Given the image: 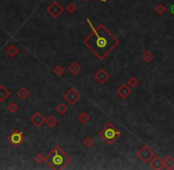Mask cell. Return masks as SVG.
I'll use <instances>...</instances> for the list:
<instances>
[{"instance_id": "obj_8", "label": "cell", "mask_w": 174, "mask_h": 170, "mask_svg": "<svg viewBox=\"0 0 174 170\" xmlns=\"http://www.w3.org/2000/svg\"><path fill=\"white\" fill-rule=\"evenodd\" d=\"M30 122L32 123L34 127H40L45 123V118L40 112H34L32 116L30 117Z\"/></svg>"}, {"instance_id": "obj_16", "label": "cell", "mask_w": 174, "mask_h": 170, "mask_svg": "<svg viewBox=\"0 0 174 170\" xmlns=\"http://www.w3.org/2000/svg\"><path fill=\"white\" fill-rule=\"evenodd\" d=\"M6 52H7V54H9L11 58H14V57L18 54L19 50H18V47H17V46H14V45H11V46H9V47L6 49Z\"/></svg>"}, {"instance_id": "obj_23", "label": "cell", "mask_w": 174, "mask_h": 170, "mask_svg": "<svg viewBox=\"0 0 174 170\" xmlns=\"http://www.w3.org/2000/svg\"><path fill=\"white\" fill-rule=\"evenodd\" d=\"M34 162L36 163H38V164H40V163H43L45 162V156H43L40 152H38V154H36V156H34Z\"/></svg>"}, {"instance_id": "obj_5", "label": "cell", "mask_w": 174, "mask_h": 170, "mask_svg": "<svg viewBox=\"0 0 174 170\" xmlns=\"http://www.w3.org/2000/svg\"><path fill=\"white\" fill-rule=\"evenodd\" d=\"M137 157L144 163H149V161L154 157V151L149 147L143 145L139 151H137Z\"/></svg>"}, {"instance_id": "obj_17", "label": "cell", "mask_w": 174, "mask_h": 170, "mask_svg": "<svg viewBox=\"0 0 174 170\" xmlns=\"http://www.w3.org/2000/svg\"><path fill=\"white\" fill-rule=\"evenodd\" d=\"M45 123L47 124V127H56V124H57V118L54 116L47 117V118H45Z\"/></svg>"}, {"instance_id": "obj_10", "label": "cell", "mask_w": 174, "mask_h": 170, "mask_svg": "<svg viewBox=\"0 0 174 170\" xmlns=\"http://www.w3.org/2000/svg\"><path fill=\"white\" fill-rule=\"evenodd\" d=\"M149 165L152 169H162L163 168V159L160 156H154L149 161Z\"/></svg>"}, {"instance_id": "obj_22", "label": "cell", "mask_w": 174, "mask_h": 170, "mask_svg": "<svg viewBox=\"0 0 174 170\" xmlns=\"http://www.w3.org/2000/svg\"><path fill=\"white\" fill-rule=\"evenodd\" d=\"M7 111H9L10 114H16V112L18 111V105H17L16 103H10V104L7 105Z\"/></svg>"}, {"instance_id": "obj_14", "label": "cell", "mask_w": 174, "mask_h": 170, "mask_svg": "<svg viewBox=\"0 0 174 170\" xmlns=\"http://www.w3.org/2000/svg\"><path fill=\"white\" fill-rule=\"evenodd\" d=\"M9 97H10V91L5 86L0 85V102H5Z\"/></svg>"}, {"instance_id": "obj_11", "label": "cell", "mask_w": 174, "mask_h": 170, "mask_svg": "<svg viewBox=\"0 0 174 170\" xmlns=\"http://www.w3.org/2000/svg\"><path fill=\"white\" fill-rule=\"evenodd\" d=\"M131 93V89L129 85H121L120 87L117 89V95L120 96L121 98H127V97H129Z\"/></svg>"}, {"instance_id": "obj_1", "label": "cell", "mask_w": 174, "mask_h": 170, "mask_svg": "<svg viewBox=\"0 0 174 170\" xmlns=\"http://www.w3.org/2000/svg\"><path fill=\"white\" fill-rule=\"evenodd\" d=\"M87 22L91 29V33L84 39V45L102 60L120 44V40L104 25L95 27L89 18H87Z\"/></svg>"}, {"instance_id": "obj_21", "label": "cell", "mask_w": 174, "mask_h": 170, "mask_svg": "<svg viewBox=\"0 0 174 170\" xmlns=\"http://www.w3.org/2000/svg\"><path fill=\"white\" fill-rule=\"evenodd\" d=\"M54 72L57 74V76H62V74L65 72V69H64L62 65H57V66H54Z\"/></svg>"}, {"instance_id": "obj_27", "label": "cell", "mask_w": 174, "mask_h": 170, "mask_svg": "<svg viewBox=\"0 0 174 170\" xmlns=\"http://www.w3.org/2000/svg\"><path fill=\"white\" fill-rule=\"evenodd\" d=\"M65 11L68 12V13L72 14V13L76 11V5H75V4H69V5L65 7Z\"/></svg>"}, {"instance_id": "obj_6", "label": "cell", "mask_w": 174, "mask_h": 170, "mask_svg": "<svg viewBox=\"0 0 174 170\" xmlns=\"http://www.w3.org/2000/svg\"><path fill=\"white\" fill-rule=\"evenodd\" d=\"M64 98H65V100L70 105H75L77 102L79 100V98H81V93L77 91L75 87H71L65 93Z\"/></svg>"}, {"instance_id": "obj_13", "label": "cell", "mask_w": 174, "mask_h": 170, "mask_svg": "<svg viewBox=\"0 0 174 170\" xmlns=\"http://www.w3.org/2000/svg\"><path fill=\"white\" fill-rule=\"evenodd\" d=\"M163 168H166V169H173L174 168V158L172 156L168 155L163 159Z\"/></svg>"}, {"instance_id": "obj_12", "label": "cell", "mask_w": 174, "mask_h": 170, "mask_svg": "<svg viewBox=\"0 0 174 170\" xmlns=\"http://www.w3.org/2000/svg\"><path fill=\"white\" fill-rule=\"evenodd\" d=\"M82 70V67H81V65L78 63H76V62H74V63H71L70 65H69V67H68V71L70 72L71 74H77L79 71Z\"/></svg>"}, {"instance_id": "obj_19", "label": "cell", "mask_w": 174, "mask_h": 170, "mask_svg": "<svg viewBox=\"0 0 174 170\" xmlns=\"http://www.w3.org/2000/svg\"><path fill=\"white\" fill-rule=\"evenodd\" d=\"M78 119H79V122L82 123V124H85L89 122V119H90V117L88 115L87 112H81L79 114V117H78Z\"/></svg>"}, {"instance_id": "obj_29", "label": "cell", "mask_w": 174, "mask_h": 170, "mask_svg": "<svg viewBox=\"0 0 174 170\" xmlns=\"http://www.w3.org/2000/svg\"><path fill=\"white\" fill-rule=\"evenodd\" d=\"M82 1H84V2H85V1H88V0H82ZM97 1H101V2H107V0H97Z\"/></svg>"}, {"instance_id": "obj_25", "label": "cell", "mask_w": 174, "mask_h": 170, "mask_svg": "<svg viewBox=\"0 0 174 170\" xmlns=\"http://www.w3.org/2000/svg\"><path fill=\"white\" fill-rule=\"evenodd\" d=\"M94 144H95V141H94L91 137H88V138L84 139V145H85L87 148H91V147H94Z\"/></svg>"}, {"instance_id": "obj_2", "label": "cell", "mask_w": 174, "mask_h": 170, "mask_svg": "<svg viewBox=\"0 0 174 170\" xmlns=\"http://www.w3.org/2000/svg\"><path fill=\"white\" fill-rule=\"evenodd\" d=\"M45 162L52 169H63L71 162V157L59 147L56 148L45 157Z\"/></svg>"}, {"instance_id": "obj_7", "label": "cell", "mask_w": 174, "mask_h": 170, "mask_svg": "<svg viewBox=\"0 0 174 170\" xmlns=\"http://www.w3.org/2000/svg\"><path fill=\"white\" fill-rule=\"evenodd\" d=\"M46 11L49 12V14H50L52 18H58V17L64 12V8L62 7V5H61L59 2L54 1V2L46 8Z\"/></svg>"}, {"instance_id": "obj_28", "label": "cell", "mask_w": 174, "mask_h": 170, "mask_svg": "<svg viewBox=\"0 0 174 170\" xmlns=\"http://www.w3.org/2000/svg\"><path fill=\"white\" fill-rule=\"evenodd\" d=\"M169 11H171V13H172V14H174V5H172V6L169 7Z\"/></svg>"}, {"instance_id": "obj_4", "label": "cell", "mask_w": 174, "mask_h": 170, "mask_svg": "<svg viewBox=\"0 0 174 170\" xmlns=\"http://www.w3.org/2000/svg\"><path fill=\"white\" fill-rule=\"evenodd\" d=\"M24 139H25L24 135H23V132L19 129H14L10 134V136H9V142L11 143L13 147H19L24 142Z\"/></svg>"}, {"instance_id": "obj_15", "label": "cell", "mask_w": 174, "mask_h": 170, "mask_svg": "<svg viewBox=\"0 0 174 170\" xmlns=\"http://www.w3.org/2000/svg\"><path fill=\"white\" fill-rule=\"evenodd\" d=\"M17 96L20 98V99H26L29 96H30V91L25 87V86H22L19 90H18V92H17Z\"/></svg>"}, {"instance_id": "obj_26", "label": "cell", "mask_w": 174, "mask_h": 170, "mask_svg": "<svg viewBox=\"0 0 174 170\" xmlns=\"http://www.w3.org/2000/svg\"><path fill=\"white\" fill-rule=\"evenodd\" d=\"M139 84V80L135 78V77H130L129 79H128V85L130 86V87H135V86H137Z\"/></svg>"}, {"instance_id": "obj_3", "label": "cell", "mask_w": 174, "mask_h": 170, "mask_svg": "<svg viewBox=\"0 0 174 170\" xmlns=\"http://www.w3.org/2000/svg\"><path fill=\"white\" fill-rule=\"evenodd\" d=\"M121 136H122V132L117 127H114V124H111V123L107 124L103 130L99 131V137L103 138L108 144H113L114 141Z\"/></svg>"}, {"instance_id": "obj_24", "label": "cell", "mask_w": 174, "mask_h": 170, "mask_svg": "<svg viewBox=\"0 0 174 170\" xmlns=\"http://www.w3.org/2000/svg\"><path fill=\"white\" fill-rule=\"evenodd\" d=\"M154 11H155L158 14H163V13H165V11H166V7H165L163 5H161V4H159V5H156V6H155Z\"/></svg>"}, {"instance_id": "obj_9", "label": "cell", "mask_w": 174, "mask_h": 170, "mask_svg": "<svg viewBox=\"0 0 174 170\" xmlns=\"http://www.w3.org/2000/svg\"><path fill=\"white\" fill-rule=\"evenodd\" d=\"M109 73L104 70V69H99L97 72L95 73V79L97 80L99 84H104L109 79Z\"/></svg>"}, {"instance_id": "obj_18", "label": "cell", "mask_w": 174, "mask_h": 170, "mask_svg": "<svg viewBox=\"0 0 174 170\" xmlns=\"http://www.w3.org/2000/svg\"><path fill=\"white\" fill-rule=\"evenodd\" d=\"M153 58H154V56H153V53L151 51H146V52L142 53V59L146 63H151L153 60Z\"/></svg>"}, {"instance_id": "obj_20", "label": "cell", "mask_w": 174, "mask_h": 170, "mask_svg": "<svg viewBox=\"0 0 174 170\" xmlns=\"http://www.w3.org/2000/svg\"><path fill=\"white\" fill-rule=\"evenodd\" d=\"M56 110H57V112H58L59 115H64L66 111H68V106H66L64 103H61L59 105L57 106V109H56Z\"/></svg>"}]
</instances>
